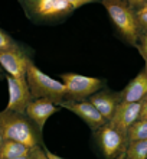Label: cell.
I'll return each mask as SVG.
<instances>
[{
	"label": "cell",
	"instance_id": "6da1fadb",
	"mask_svg": "<svg viewBox=\"0 0 147 159\" xmlns=\"http://www.w3.org/2000/svg\"><path fill=\"white\" fill-rule=\"evenodd\" d=\"M102 4L123 38L131 45H136L139 41V20L133 7L126 0H102Z\"/></svg>",
	"mask_w": 147,
	"mask_h": 159
},
{
	"label": "cell",
	"instance_id": "7a4b0ae2",
	"mask_svg": "<svg viewBox=\"0 0 147 159\" xmlns=\"http://www.w3.org/2000/svg\"><path fill=\"white\" fill-rule=\"evenodd\" d=\"M0 133L3 139L20 142L30 149L38 146V138L33 127L30 121L20 113L9 110L0 111Z\"/></svg>",
	"mask_w": 147,
	"mask_h": 159
},
{
	"label": "cell",
	"instance_id": "3957f363",
	"mask_svg": "<svg viewBox=\"0 0 147 159\" xmlns=\"http://www.w3.org/2000/svg\"><path fill=\"white\" fill-rule=\"evenodd\" d=\"M26 81L29 85L32 98H49L54 103H61L63 96L67 94L63 83L45 74L32 61L26 71Z\"/></svg>",
	"mask_w": 147,
	"mask_h": 159
},
{
	"label": "cell",
	"instance_id": "277c9868",
	"mask_svg": "<svg viewBox=\"0 0 147 159\" xmlns=\"http://www.w3.org/2000/svg\"><path fill=\"white\" fill-rule=\"evenodd\" d=\"M61 78L63 80L62 83L65 85L67 94L76 101H81L84 98H87V97H91L102 85L100 78L81 75V74H74V72L62 74Z\"/></svg>",
	"mask_w": 147,
	"mask_h": 159
},
{
	"label": "cell",
	"instance_id": "5b68a950",
	"mask_svg": "<svg viewBox=\"0 0 147 159\" xmlns=\"http://www.w3.org/2000/svg\"><path fill=\"white\" fill-rule=\"evenodd\" d=\"M98 142L101 151L107 159H115L120 153L126 152L127 134L114 129L111 125H104L98 130Z\"/></svg>",
	"mask_w": 147,
	"mask_h": 159
},
{
	"label": "cell",
	"instance_id": "8992f818",
	"mask_svg": "<svg viewBox=\"0 0 147 159\" xmlns=\"http://www.w3.org/2000/svg\"><path fill=\"white\" fill-rule=\"evenodd\" d=\"M30 64L29 57L17 46L13 49L0 51V67L7 72V75L20 81H26V71Z\"/></svg>",
	"mask_w": 147,
	"mask_h": 159
},
{
	"label": "cell",
	"instance_id": "52a82bcc",
	"mask_svg": "<svg viewBox=\"0 0 147 159\" xmlns=\"http://www.w3.org/2000/svg\"><path fill=\"white\" fill-rule=\"evenodd\" d=\"M7 90H9V101L4 110L15 111V113H26V107L32 101V94H30L28 81H20L13 77L7 75Z\"/></svg>",
	"mask_w": 147,
	"mask_h": 159
},
{
	"label": "cell",
	"instance_id": "ba28073f",
	"mask_svg": "<svg viewBox=\"0 0 147 159\" xmlns=\"http://www.w3.org/2000/svg\"><path fill=\"white\" fill-rule=\"evenodd\" d=\"M59 104L69 111H72L74 114H76L80 119H82L93 130H97L104 125H107V120L102 117V114L89 101H61Z\"/></svg>",
	"mask_w": 147,
	"mask_h": 159
},
{
	"label": "cell",
	"instance_id": "9c48e42d",
	"mask_svg": "<svg viewBox=\"0 0 147 159\" xmlns=\"http://www.w3.org/2000/svg\"><path fill=\"white\" fill-rule=\"evenodd\" d=\"M140 109H141V103H128V101H121L118 103L110 125L113 126L114 129L120 130L123 133L127 134V130L134 121L140 119Z\"/></svg>",
	"mask_w": 147,
	"mask_h": 159
},
{
	"label": "cell",
	"instance_id": "30bf717a",
	"mask_svg": "<svg viewBox=\"0 0 147 159\" xmlns=\"http://www.w3.org/2000/svg\"><path fill=\"white\" fill-rule=\"evenodd\" d=\"M26 6L39 17H54L74 10L67 0H26Z\"/></svg>",
	"mask_w": 147,
	"mask_h": 159
},
{
	"label": "cell",
	"instance_id": "8fae6325",
	"mask_svg": "<svg viewBox=\"0 0 147 159\" xmlns=\"http://www.w3.org/2000/svg\"><path fill=\"white\" fill-rule=\"evenodd\" d=\"M58 111L54 101L49 98H35L26 107V116L38 126L39 129H43L48 119Z\"/></svg>",
	"mask_w": 147,
	"mask_h": 159
},
{
	"label": "cell",
	"instance_id": "7c38bea8",
	"mask_svg": "<svg viewBox=\"0 0 147 159\" xmlns=\"http://www.w3.org/2000/svg\"><path fill=\"white\" fill-rule=\"evenodd\" d=\"M146 94H147V67L146 70L140 71L130 83L127 84L126 88L120 94V97H121V101L137 103V101L143 100V97Z\"/></svg>",
	"mask_w": 147,
	"mask_h": 159
},
{
	"label": "cell",
	"instance_id": "4fadbf2b",
	"mask_svg": "<svg viewBox=\"0 0 147 159\" xmlns=\"http://www.w3.org/2000/svg\"><path fill=\"white\" fill-rule=\"evenodd\" d=\"M89 103L102 114V117H104L107 121L111 120V117H113V114H114V110L117 107V100H115V97H114L113 94L105 93V91L93 94V96L89 97Z\"/></svg>",
	"mask_w": 147,
	"mask_h": 159
},
{
	"label": "cell",
	"instance_id": "5bb4252c",
	"mask_svg": "<svg viewBox=\"0 0 147 159\" xmlns=\"http://www.w3.org/2000/svg\"><path fill=\"white\" fill-rule=\"evenodd\" d=\"M30 148L16 140H9L3 139V145H2V151H0V159H12L19 158V156H26L30 153Z\"/></svg>",
	"mask_w": 147,
	"mask_h": 159
},
{
	"label": "cell",
	"instance_id": "9a60e30c",
	"mask_svg": "<svg viewBox=\"0 0 147 159\" xmlns=\"http://www.w3.org/2000/svg\"><path fill=\"white\" fill-rule=\"evenodd\" d=\"M127 139L128 142H139L147 139V120H137L128 127L127 130Z\"/></svg>",
	"mask_w": 147,
	"mask_h": 159
},
{
	"label": "cell",
	"instance_id": "2e32d148",
	"mask_svg": "<svg viewBox=\"0 0 147 159\" xmlns=\"http://www.w3.org/2000/svg\"><path fill=\"white\" fill-rule=\"evenodd\" d=\"M126 159H147V139L130 143L126 149Z\"/></svg>",
	"mask_w": 147,
	"mask_h": 159
},
{
	"label": "cell",
	"instance_id": "e0dca14e",
	"mask_svg": "<svg viewBox=\"0 0 147 159\" xmlns=\"http://www.w3.org/2000/svg\"><path fill=\"white\" fill-rule=\"evenodd\" d=\"M17 43L13 41L10 36H9L6 32H4L2 28H0V51H6V49H13V48H17Z\"/></svg>",
	"mask_w": 147,
	"mask_h": 159
},
{
	"label": "cell",
	"instance_id": "ac0fdd59",
	"mask_svg": "<svg viewBox=\"0 0 147 159\" xmlns=\"http://www.w3.org/2000/svg\"><path fill=\"white\" fill-rule=\"evenodd\" d=\"M140 54L143 55L144 61H146V67H147V32L140 36Z\"/></svg>",
	"mask_w": 147,
	"mask_h": 159
},
{
	"label": "cell",
	"instance_id": "d6986e66",
	"mask_svg": "<svg viewBox=\"0 0 147 159\" xmlns=\"http://www.w3.org/2000/svg\"><path fill=\"white\" fill-rule=\"evenodd\" d=\"M141 103V109H140V120H147V94L143 97Z\"/></svg>",
	"mask_w": 147,
	"mask_h": 159
},
{
	"label": "cell",
	"instance_id": "ffe728a7",
	"mask_svg": "<svg viewBox=\"0 0 147 159\" xmlns=\"http://www.w3.org/2000/svg\"><path fill=\"white\" fill-rule=\"evenodd\" d=\"M91 2H94V0H67V3L69 4L72 9H78L87 3H91Z\"/></svg>",
	"mask_w": 147,
	"mask_h": 159
},
{
	"label": "cell",
	"instance_id": "44dd1931",
	"mask_svg": "<svg viewBox=\"0 0 147 159\" xmlns=\"http://www.w3.org/2000/svg\"><path fill=\"white\" fill-rule=\"evenodd\" d=\"M32 155H33V158L35 159H48V156H46V153H45V151H42L39 146H36V148H33L32 149Z\"/></svg>",
	"mask_w": 147,
	"mask_h": 159
},
{
	"label": "cell",
	"instance_id": "7402d4cb",
	"mask_svg": "<svg viewBox=\"0 0 147 159\" xmlns=\"http://www.w3.org/2000/svg\"><path fill=\"white\" fill-rule=\"evenodd\" d=\"M137 16V20H139V25L144 26L147 29V12H137L136 13Z\"/></svg>",
	"mask_w": 147,
	"mask_h": 159
},
{
	"label": "cell",
	"instance_id": "603a6c76",
	"mask_svg": "<svg viewBox=\"0 0 147 159\" xmlns=\"http://www.w3.org/2000/svg\"><path fill=\"white\" fill-rule=\"evenodd\" d=\"M127 2H128L131 7H141L146 3V0H127Z\"/></svg>",
	"mask_w": 147,
	"mask_h": 159
},
{
	"label": "cell",
	"instance_id": "cb8c5ba5",
	"mask_svg": "<svg viewBox=\"0 0 147 159\" xmlns=\"http://www.w3.org/2000/svg\"><path fill=\"white\" fill-rule=\"evenodd\" d=\"M45 153H46L48 159H65V158H61L59 155H55V153H52V152H49V151H45Z\"/></svg>",
	"mask_w": 147,
	"mask_h": 159
},
{
	"label": "cell",
	"instance_id": "d4e9b609",
	"mask_svg": "<svg viewBox=\"0 0 147 159\" xmlns=\"http://www.w3.org/2000/svg\"><path fill=\"white\" fill-rule=\"evenodd\" d=\"M12 159H35V158L32 155V152H30L29 155H26V156H19V158H12Z\"/></svg>",
	"mask_w": 147,
	"mask_h": 159
},
{
	"label": "cell",
	"instance_id": "484cf974",
	"mask_svg": "<svg viewBox=\"0 0 147 159\" xmlns=\"http://www.w3.org/2000/svg\"><path fill=\"white\" fill-rule=\"evenodd\" d=\"M137 12H147V2L140 7V10H137Z\"/></svg>",
	"mask_w": 147,
	"mask_h": 159
},
{
	"label": "cell",
	"instance_id": "4316f807",
	"mask_svg": "<svg viewBox=\"0 0 147 159\" xmlns=\"http://www.w3.org/2000/svg\"><path fill=\"white\" fill-rule=\"evenodd\" d=\"M115 159H126V152H123V153H120V155H118Z\"/></svg>",
	"mask_w": 147,
	"mask_h": 159
},
{
	"label": "cell",
	"instance_id": "83f0119b",
	"mask_svg": "<svg viewBox=\"0 0 147 159\" xmlns=\"http://www.w3.org/2000/svg\"><path fill=\"white\" fill-rule=\"evenodd\" d=\"M2 145H3V136L0 133V151H2Z\"/></svg>",
	"mask_w": 147,
	"mask_h": 159
},
{
	"label": "cell",
	"instance_id": "f1b7e54d",
	"mask_svg": "<svg viewBox=\"0 0 147 159\" xmlns=\"http://www.w3.org/2000/svg\"><path fill=\"white\" fill-rule=\"evenodd\" d=\"M0 78H2V72H0Z\"/></svg>",
	"mask_w": 147,
	"mask_h": 159
},
{
	"label": "cell",
	"instance_id": "f546056e",
	"mask_svg": "<svg viewBox=\"0 0 147 159\" xmlns=\"http://www.w3.org/2000/svg\"><path fill=\"white\" fill-rule=\"evenodd\" d=\"M94 2H95V0H94Z\"/></svg>",
	"mask_w": 147,
	"mask_h": 159
},
{
	"label": "cell",
	"instance_id": "4dcf8cb0",
	"mask_svg": "<svg viewBox=\"0 0 147 159\" xmlns=\"http://www.w3.org/2000/svg\"><path fill=\"white\" fill-rule=\"evenodd\" d=\"M146 2H147V0H146Z\"/></svg>",
	"mask_w": 147,
	"mask_h": 159
}]
</instances>
